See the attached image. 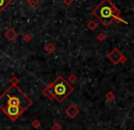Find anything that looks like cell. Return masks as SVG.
<instances>
[{"mask_svg":"<svg viewBox=\"0 0 134 130\" xmlns=\"http://www.w3.org/2000/svg\"><path fill=\"white\" fill-rule=\"evenodd\" d=\"M92 14L105 26H109L116 18L120 17L121 12L110 0H102L95 7Z\"/></svg>","mask_w":134,"mask_h":130,"instance_id":"1","label":"cell"},{"mask_svg":"<svg viewBox=\"0 0 134 130\" xmlns=\"http://www.w3.org/2000/svg\"><path fill=\"white\" fill-rule=\"evenodd\" d=\"M30 104L31 100H29L16 86H12L0 97V107L4 108L7 105H16L23 108L28 107Z\"/></svg>","mask_w":134,"mask_h":130,"instance_id":"2","label":"cell"},{"mask_svg":"<svg viewBox=\"0 0 134 130\" xmlns=\"http://www.w3.org/2000/svg\"><path fill=\"white\" fill-rule=\"evenodd\" d=\"M73 91V87L62 76H59L44 90V94L49 98L55 97L58 102H62Z\"/></svg>","mask_w":134,"mask_h":130,"instance_id":"3","label":"cell"},{"mask_svg":"<svg viewBox=\"0 0 134 130\" xmlns=\"http://www.w3.org/2000/svg\"><path fill=\"white\" fill-rule=\"evenodd\" d=\"M108 58L112 62L113 64H118L120 62V59L123 56L122 53L118 49V48H114L110 53L108 54Z\"/></svg>","mask_w":134,"mask_h":130,"instance_id":"4","label":"cell"},{"mask_svg":"<svg viewBox=\"0 0 134 130\" xmlns=\"http://www.w3.org/2000/svg\"><path fill=\"white\" fill-rule=\"evenodd\" d=\"M5 108L7 115H9L10 116H13V117H16L18 116H19L21 111L24 110L20 107H16V105H7Z\"/></svg>","mask_w":134,"mask_h":130,"instance_id":"5","label":"cell"},{"mask_svg":"<svg viewBox=\"0 0 134 130\" xmlns=\"http://www.w3.org/2000/svg\"><path fill=\"white\" fill-rule=\"evenodd\" d=\"M5 37L7 40L9 41H14L15 39L18 37V33L16 32V30L13 29V28H10L7 31L5 32Z\"/></svg>","mask_w":134,"mask_h":130,"instance_id":"6","label":"cell"},{"mask_svg":"<svg viewBox=\"0 0 134 130\" xmlns=\"http://www.w3.org/2000/svg\"><path fill=\"white\" fill-rule=\"evenodd\" d=\"M67 114L69 115L70 117H75V116L78 115V113H79V109H78V107H76V105H69V107H68V109H67Z\"/></svg>","mask_w":134,"mask_h":130,"instance_id":"7","label":"cell"},{"mask_svg":"<svg viewBox=\"0 0 134 130\" xmlns=\"http://www.w3.org/2000/svg\"><path fill=\"white\" fill-rule=\"evenodd\" d=\"M12 0H0V13L3 12L9 5Z\"/></svg>","mask_w":134,"mask_h":130,"instance_id":"8","label":"cell"},{"mask_svg":"<svg viewBox=\"0 0 134 130\" xmlns=\"http://www.w3.org/2000/svg\"><path fill=\"white\" fill-rule=\"evenodd\" d=\"M55 49H56V46H55V45L52 44V43H48V44H47L46 46H45V50H46L48 54L53 53L55 51Z\"/></svg>","mask_w":134,"mask_h":130,"instance_id":"9","label":"cell"},{"mask_svg":"<svg viewBox=\"0 0 134 130\" xmlns=\"http://www.w3.org/2000/svg\"><path fill=\"white\" fill-rule=\"evenodd\" d=\"M87 26H88V28L90 30L93 31V30H95L96 28H97L98 23H97V21H95V20H90V21H88V23L87 24Z\"/></svg>","mask_w":134,"mask_h":130,"instance_id":"10","label":"cell"},{"mask_svg":"<svg viewBox=\"0 0 134 130\" xmlns=\"http://www.w3.org/2000/svg\"><path fill=\"white\" fill-rule=\"evenodd\" d=\"M27 3L30 7H36L39 4V0H27Z\"/></svg>","mask_w":134,"mask_h":130,"instance_id":"11","label":"cell"},{"mask_svg":"<svg viewBox=\"0 0 134 130\" xmlns=\"http://www.w3.org/2000/svg\"><path fill=\"white\" fill-rule=\"evenodd\" d=\"M106 98H107L109 101H112V100H114V98H115V95H114V93H113V92H111V91L108 92V93L106 94Z\"/></svg>","mask_w":134,"mask_h":130,"instance_id":"12","label":"cell"},{"mask_svg":"<svg viewBox=\"0 0 134 130\" xmlns=\"http://www.w3.org/2000/svg\"><path fill=\"white\" fill-rule=\"evenodd\" d=\"M105 38H106V35H105L104 33H99V34H98V36H97V40H99V42H102V41H104L105 40Z\"/></svg>","mask_w":134,"mask_h":130,"instance_id":"13","label":"cell"},{"mask_svg":"<svg viewBox=\"0 0 134 130\" xmlns=\"http://www.w3.org/2000/svg\"><path fill=\"white\" fill-rule=\"evenodd\" d=\"M31 39H32V37H31V36L29 35V34H26V35H24V37H23V40L25 41V42H30L31 41Z\"/></svg>","mask_w":134,"mask_h":130,"instance_id":"14","label":"cell"},{"mask_svg":"<svg viewBox=\"0 0 134 130\" xmlns=\"http://www.w3.org/2000/svg\"><path fill=\"white\" fill-rule=\"evenodd\" d=\"M62 2H63L65 5H70L71 4H72V2H73V0H62Z\"/></svg>","mask_w":134,"mask_h":130,"instance_id":"15","label":"cell"},{"mask_svg":"<svg viewBox=\"0 0 134 130\" xmlns=\"http://www.w3.org/2000/svg\"><path fill=\"white\" fill-rule=\"evenodd\" d=\"M69 79L71 81V82H75V81L77 80V78H76V76H74V75H72V76H69Z\"/></svg>","mask_w":134,"mask_h":130,"instance_id":"16","label":"cell"},{"mask_svg":"<svg viewBox=\"0 0 134 130\" xmlns=\"http://www.w3.org/2000/svg\"><path fill=\"white\" fill-rule=\"evenodd\" d=\"M120 62H121V63H126V62H127V58L123 56L121 57V59H120Z\"/></svg>","mask_w":134,"mask_h":130,"instance_id":"17","label":"cell"},{"mask_svg":"<svg viewBox=\"0 0 134 130\" xmlns=\"http://www.w3.org/2000/svg\"><path fill=\"white\" fill-rule=\"evenodd\" d=\"M73 1H76V0H73Z\"/></svg>","mask_w":134,"mask_h":130,"instance_id":"18","label":"cell"}]
</instances>
